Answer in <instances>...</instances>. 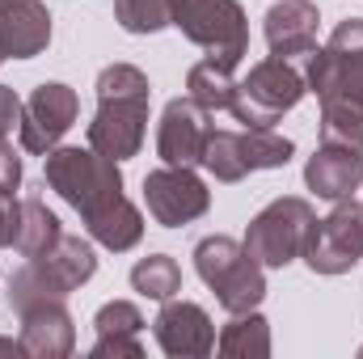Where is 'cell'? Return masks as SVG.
<instances>
[{
    "mask_svg": "<svg viewBox=\"0 0 363 359\" xmlns=\"http://www.w3.org/2000/svg\"><path fill=\"white\" fill-rule=\"evenodd\" d=\"M43 178L47 186L85 220L89 237L97 245L127 254L144 237V216L140 207L123 194V170L118 161L101 157L97 148H51L43 157Z\"/></svg>",
    "mask_w": 363,
    "mask_h": 359,
    "instance_id": "obj_1",
    "label": "cell"
},
{
    "mask_svg": "<svg viewBox=\"0 0 363 359\" xmlns=\"http://www.w3.org/2000/svg\"><path fill=\"white\" fill-rule=\"evenodd\" d=\"M152 85L135 64H110L97 72V110L89 118V148L110 161H127L144 148Z\"/></svg>",
    "mask_w": 363,
    "mask_h": 359,
    "instance_id": "obj_2",
    "label": "cell"
},
{
    "mask_svg": "<svg viewBox=\"0 0 363 359\" xmlns=\"http://www.w3.org/2000/svg\"><path fill=\"white\" fill-rule=\"evenodd\" d=\"M97 275V254L85 237H60L55 250L38 254V258H26V267L13 270L9 279V309L21 317L38 304H51V300H68L81 283H89Z\"/></svg>",
    "mask_w": 363,
    "mask_h": 359,
    "instance_id": "obj_3",
    "label": "cell"
},
{
    "mask_svg": "<svg viewBox=\"0 0 363 359\" xmlns=\"http://www.w3.org/2000/svg\"><path fill=\"white\" fill-rule=\"evenodd\" d=\"M194 270L224 313H250L267 300V267L233 237L216 233L194 245Z\"/></svg>",
    "mask_w": 363,
    "mask_h": 359,
    "instance_id": "obj_4",
    "label": "cell"
},
{
    "mask_svg": "<svg viewBox=\"0 0 363 359\" xmlns=\"http://www.w3.org/2000/svg\"><path fill=\"white\" fill-rule=\"evenodd\" d=\"M169 26L224 68H237L250 51V17L241 0H169Z\"/></svg>",
    "mask_w": 363,
    "mask_h": 359,
    "instance_id": "obj_5",
    "label": "cell"
},
{
    "mask_svg": "<svg viewBox=\"0 0 363 359\" xmlns=\"http://www.w3.org/2000/svg\"><path fill=\"white\" fill-rule=\"evenodd\" d=\"M313 224H317L313 203L300 199V194H283V199H271V203L250 220L241 245H245L267 270H283L304 254V241H308Z\"/></svg>",
    "mask_w": 363,
    "mask_h": 359,
    "instance_id": "obj_6",
    "label": "cell"
},
{
    "mask_svg": "<svg viewBox=\"0 0 363 359\" xmlns=\"http://www.w3.org/2000/svg\"><path fill=\"white\" fill-rule=\"evenodd\" d=\"M304 85L317 101H351L363 110V17L338 21V30L308 55Z\"/></svg>",
    "mask_w": 363,
    "mask_h": 359,
    "instance_id": "obj_7",
    "label": "cell"
},
{
    "mask_svg": "<svg viewBox=\"0 0 363 359\" xmlns=\"http://www.w3.org/2000/svg\"><path fill=\"white\" fill-rule=\"evenodd\" d=\"M304 93H308V85L291 68V60L271 55V60H258L245 81H237V93H233V106L228 110L245 127H274L287 110L300 106Z\"/></svg>",
    "mask_w": 363,
    "mask_h": 359,
    "instance_id": "obj_8",
    "label": "cell"
},
{
    "mask_svg": "<svg viewBox=\"0 0 363 359\" xmlns=\"http://www.w3.org/2000/svg\"><path fill=\"white\" fill-rule=\"evenodd\" d=\"M313 275H347L363 263V207L342 199L325 220L313 224L304 254H300Z\"/></svg>",
    "mask_w": 363,
    "mask_h": 359,
    "instance_id": "obj_9",
    "label": "cell"
},
{
    "mask_svg": "<svg viewBox=\"0 0 363 359\" xmlns=\"http://www.w3.org/2000/svg\"><path fill=\"white\" fill-rule=\"evenodd\" d=\"M144 203L161 228H182V224L207 216L211 190L190 165H161L144 178Z\"/></svg>",
    "mask_w": 363,
    "mask_h": 359,
    "instance_id": "obj_10",
    "label": "cell"
},
{
    "mask_svg": "<svg viewBox=\"0 0 363 359\" xmlns=\"http://www.w3.org/2000/svg\"><path fill=\"white\" fill-rule=\"evenodd\" d=\"M77 114H81L77 89H68L64 81H43L21 106V127H17L21 131V148L34 153V157H47L68 136Z\"/></svg>",
    "mask_w": 363,
    "mask_h": 359,
    "instance_id": "obj_11",
    "label": "cell"
},
{
    "mask_svg": "<svg viewBox=\"0 0 363 359\" xmlns=\"http://www.w3.org/2000/svg\"><path fill=\"white\" fill-rule=\"evenodd\" d=\"M152 334L161 351L174 359H203L216 351V326L203 304L194 300H161V313L152 321Z\"/></svg>",
    "mask_w": 363,
    "mask_h": 359,
    "instance_id": "obj_12",
    "label": "cell"
},
{
    "mask_svg": "<svg viewBox=\"0 0 363 359\" xmlns=\"http://www.w3.org/2000/svg\"><path fill=\"white\" fill-rule=\"evenodd\" d=\"M207 110L194 97H174L161 110V127H157V157L165 165H203V148H207Z\"/></svg>",
    "mask_w": 363,
    "mask_h": 359,
    "instance_id": "obj_13",
    "label": "cell"
},
{
    "mask_svg": "<svg viewBox=\"0 0 363 359\" xmlns=\"http://www.w3.org/2000/svg\"><path fill=\"white\" fill-rule=\"evenodd\" d=\"M51 47V9L43 0H0V55L34 60Z\"/></svg>",
    "mask_w": 363,
    "mask_h": 359,
    "instance_id": "obj_14",
    "label": "cell"
},
{
    "mask_svg": "<svg viewBox=\"0 0 363 359\" xmlns=\"http://www.w3.org/2000/svg\"><path fill=\"white\" fill-rule=\"evenodd\" d=\"M304 186L325 199V203H342L363 186V148L351 144H321L308 165H304Z\"/></svg>",
    "mask_w": 363,
    "mask_h": 359,
    "instance_id": "obj_15",
    "label": "cell"
},
{
    "mask_svg": "<svg viewBox=\"0 0 363 359\" xmlns=\"http://www.w3.org/2000/svg\"><path fill=\"white\" fill-rule=\"evenodd\" d=\"M317 4L313 0H279L267 9L262 17V34H267V47L279 60H291V55H313L317 51Z\"/></svg>",
    "mask_w": 363,
    "mask_h": 359,
    "instance_id": "obj_16",
    "label": "cell"
},
{
    "mask_svg": "<svg viewBox=\"0 0 363 359\" xmlns=\"http://www.w3.org/2000/svg\"><path fill=\"white\" fill-rule=\"evenodd\" d=\"M21 355L30 359H68L77 351V330H72V317L64 309V300H51V304H38L30 313H21Z\"/></svg>",
    "mask_w": 363,
    "mask_h": 359,
    "instance_id": "obj_17",
    "label": "cell"
},
{
    "mask_svg": "<svg viewBox=\"0 0 363 359\" xmlns=\"http://www.w3.org/2000/svg\"><path fill=\"white\" fill-rule=\"evenodd\" d=\"M93 330H97V343L89 347L93 359H106V355L140 359L144 355V347H140V330H144L140 304H131V300H110V304H101L97 317H93Z\"/></svg>",
    "mask_w": 363,
    "mask_h": 359,
    "instance_id": "obj_18",
    "label": "cell"
},
{
    "mask_svg": "<svg viewBox=\"0 0 363 359\" xmlns=\"http://www.w3.org/2000/svg\"><path fill=\"white\" fill-rule=\"evenodd\" d=\"M60 237H64L60 216H55L38 194H26V199H21V224H17L13 250H17L21 258H38V254H47V250H55Z\"/></svg>",
    "mask_w": 363,
    "mask_h": 359,
    "instance_id": "obj_19",
    "label": "cell"
},
{
    "mask_svg": "<svg viewBox=\"0 0 363 359\" xmlns=\"http://www.w3.org/2000/svg\"><path fill=\"white\" fill-rule=\"evenodd\" d=\"M216 351L220 355H237V359H262L271 355V321L250 309V313H233V321L220 330L216 338Z\"/></svg>",
    "mask_w": 363,
    "mask_h": 359,
    "instance_id": "obj_20",
    "label": "cell"
},
{
    "mask_svg": "<svg viewBox=\"0 0 363 359\" xmlns=\"http://www.w3.org/2000/svg\"><path fill=\"white\" fill-rule=\"evenodd\" d=\"M233 93H237V81H233V68H224L220 60H199L190 72H186V97H194L207 114L216 110H228L233 106Z\"/></svg>",
    "mask_w": 363,
    "mask_h": 359,
    "instance_id": "obj_21",
    "label": "cell"
},
{
    "mask_svg": "<svg viewBox=\"0 0 363 359\" xmlns=\"http://www.w3.org/2000/svg\"><path fill=\"white\" fill-rule=\"evenodd\" d=\"M241 157H245V170H283L291 157H296V144L287 136H279L274 127H245L241 131Z\"/></svg>",
    "mask_w": 363,
    "mask_h": 359,
    "instance_id": "obj_22",
    "label": "cell"
},
{
    "mask_svg": "<svg viewBox=\"0 0 363 359\" xmlns=\"http://www.w3.org/2000/svg\"><path fill=\"white\" fill-rule=\"evenodd\" d=\"M131 287L144 300H169L182 292V267L169 254H148L131 267Z\"/></svg>",
    "mask_w": 363,
    "mask_h": 359,
    "instance_id": "obj_23",
    "label": "cell"
},
{
    "mask_svg": "<svg viewBox=\"0 0 363 359\" xmlns=\"http://www.w3.org/2000/svg\"><path fill=\"white\" fill-rule=\"evenodd\" d=\"M203 170L216 182H241L250 170H245V157H241V131H216L207 136V148H203Z\"/></svg>",
    "mask_w": 363,
    "mask_h": 359,
    "instance_id": "obj_24",
    "label": "cell"
},
{
    "mask_svg": "<svg viewBox=\"0 0 363 359\" xmlns=\"http://www.w3.org/2000/svg\"><path fill=\"white\" fill-rule=\"evenodd\" d=\"M321 144L363 148V110L351 101H321Z\"/></svg>",
    "mask_w": 363,
    "mask_h": 359,
    "instance_id": "obj_25",
    "label": "cell"
},
{
    "mask_svg": "<svg viewBox=\"0 0 363 359\" xmlns=\"http://www.w3.org/2000/svg\"><path fill=\"white\" fill-rule=\"evenodd\" d=\"M114 21L127 34H157L169 26V0H114Z\"/></svg>",
    "mask_w": 363,
    "mask_h": 359,
    "instance_id": "obj_26",
    "label": "cell"
},
{
    "mask_svg": "<svg viewBox=\"0 0 363 359\" xmlns=\"http://www.w3.org/2000/svg\"><path fill=\"white\" fill-rule=\"evenodd\" d=\"M21 190V157L13 153L9 136H0V194H17Z\"/></svg>",
    "mask_w": 363,
    "mask_h": 359,
    "instance_id": "obj_27",
    "label": "cell"
},
{
    "mask_svg": "<svg viewBox=\"0 0 363 359\" xmlns=\"http://www.w3.org/2000/svg\"><path fill=\"white\" fill-rule=\"evenodd\" d=\"M17 224H21V199L17 194H0V250H13Z\"/></svg>",
    "mask_w": 363,
    "mask_h": 359,
    "instance_id": "obj_28",
    "label": "cell"
},
{
    "mask_svg": "<svg viewBox=\"0 0 363 359\" xmlns=\"http://www.w3.org/2000/svg\"><path fill=\"white\" fill-rule=\"evenodd\" d=\"M21 97L17 89H9V85H0V136H13V127H21Z\"/></svg>",
    "mask_w": 363,
    "mask_h": 359,
    "instance_id": "obj_29",
    "label": "cell"
},
{
    "mask_svg": "<svg viewBox=\"0 0 363 359\" xmlns=\"http://www.w3.org/2000/svg\"><path fill=\"white\" fill-rule=\"evenodd\" d=\"M0 355H21V343H13V338H0Z\"/></svg>",
    "mask_w": 363,
    "mask_h": 359,
    "instance_id": "obj_30",
    "label": "cell"
},
{
    "mask_svg": "<svg viewBox=\"0 0 363 359\" xmlns=\"http://www.w3.org/2000/svg\"><path fill=\"white\" fill-rule=\"evenodd\" d=\"M0 60H4V55H0Z\"/></svg>",
    "mask_w": 363,
    "mask_h": 359,
    "instance_id": "obj_31",
    "label": "cell"
},
{
    "mask_svg": "<svg viewBox=\"0 0 363 359\" xmlns=\"http://www.w3.org/2000/svg\"><path fill=\"white\" fill-rule=\"evenodd\" d=\"M359 207H363V203H359Z\"/></svg>",
    "mask_w": 363,
    "mask_h": 359,
    "instance_id": "obj_32",
    "label": "cell"
}]
</instances>
